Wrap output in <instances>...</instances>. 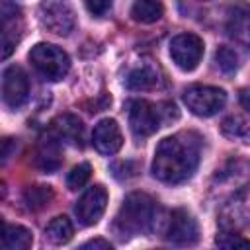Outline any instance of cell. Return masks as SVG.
<instances>
[{
    "mask_svg": "<svg viewBox=\"0 0 250 250\" xmlns=\"http://www.w3.org/2000/svg\"><path fill=\"white\" fill-rule=\"evenodd\" d=\"M201 139L195 133H176L158 143L152 158V176L164 184L189 180L199 164Z\"/></svg>",
    "mask_w": 250,
    "mask_h": 250,
    "instance_id": "1",
    "label": "cell"
},
{
    "mask_svg": "<svg viewBox=\"0 0 250 250\" xmlns=\"http://www.w3.org/2000/svg\"><path fill=\"white\" fill-rule=\"evenodd\" d=\"M158 219V203L143 191H133L123 199L115 215V230L119 232V236L148 234L156 229Z\"/></svg>",
    "mask_w": 250,
    "mask_h": 250,
    "instance_id": "2",
    "label": "cell"
},
{
    "mask_svg": "<svg viewBox=\"0 0 250 250\" xmlns=\"http://www.w3.org/2000/svg\"><path fill=\"white\" fill-rule=\"evenodd\" d=\"M176 117H178V109L170 102L150 104L146 100H137L131 104L129 109V127L137 139H146L154 135L162 123Z\"/></svg>",
    "mask_w": 250,
    "mask_h": 250,
    "instance_id": "3",
    "label": "cell"
},
{
    "mask_svg": "<svg viewBox=\"0 0 250 250\" xmlns=\"http://www.w3.org/2000/svg\"><path fill=\"white\" fill-rule=\"evenodd\" d=\"M29 62L37 70L39 76H43L49 82H57L66 76L70 68V59L68 55L51 43H37L29 51Z\"/></svg>",
    "mask_w": 250,
    "mask_h": 250,
    "instance_id": "4",
    "label": "cell"
},
{
    "mask_svg": "<svg viewBox=\"0 0 250 250\" xmlns=\"http://www.w3.org/2000/svg\"><path fill=\"white\" fill-rule=\"evenodd\" d=\"M184 104L193 115L211 117L225 107L227 94L215 86H191L184 92Z\"/></svg>",
    "mask_w": 250,
    "mask_h": 250,
    "instance_id": "5",
    "label": "cell"
},
{
    "mask_svg": "<svg viewBox=\"0 0 250 250\" xmlns=\"http://www.w3.org/2000/svg\"><path fill=\"white\" fill-rule=\"evenodd\" d=\"M164 238L174 246H193L199 240V227L188 209H174L164 223Z\"/></svg>",
    "mask_w": 250,
    "mask_h": 250,
    "instance_id": "6",
    "label": "cell"
},
{
    "mask_svg": "<svg viewBox=\"0 0 250 250\" xmlns=\"http://www.w3.org/2000/svg\"><path fill=\"white\" fill-rule=\"evenodd\" d=\"M203 39L195 33H178L170 41V57L176 62V66L186 72L197 68V64L203 59Z\"/></svg>",
    "mask_w": 250,
    "mask_h": 250,
    "instance_id": "7",
    "label": "cell"
},
{
    "mask_svg": "<svg viewBox=\"0 0 250 250\" xmlns=\"http://www.w3.org/2000/svg\"><path fill=\"white\" fill-rule=\"evenodd\" d=\"M41 25L55 35H68L74 29V12L64 2H43L39 6Z\"/></svg>",
    "mask_w": 250,
    "mask_h": 250,
    "instance_id": "8",
    "label": "cell"
},
{
    "mask_svg": "<svg viewBox=\"0 0 250 250\" xmlns=\"http://www.w3.org/2000/svg\"><path fill=\"white\" fill-rule=\"evenodd\" d=\"M250 223V186L238 189L221 209L219 225L223 230H232Z\"/></svg>",
    "mask_w": 250,
    "mask_h": 250,
    "instance_id": "9",
    "label": "cell"
},
{
    "mask_svg": "<svg viewBox=\"0 0 250 250\" xmlns=\"http://www.w3.org/2000/svg\"><path fill=\"white\" fill-rule=\"evenodd\" d=\"M29 96V80L21 66L12 64L2 74V100L8 107L18 109L27 102Z\"/></svg>",
    "mask_w": 250,
    "mask_h": 250,
    "instance_id": "10",
    "label": "cell"
},
{
    "mask_svg": "<svg viewBox=\"0 0 250 250\" xmlns=\"http://www.w3.org/2000/svg\"><path fill=\"white\" fill-rule=\"evenodd\" d=\"M105 205H107V191L102 184H96L92 188H88L82 197L76 201V207H74V213L78 217V221L86 227L90 225H96L104 211H105Z\"/></svg>",
    "mask_w": 250,
    "mask_h": 250,
    "instance_id": "11",
    "label": "cell"
},
{
    "mask_svg": "<svg viewBox=\"0 0 250 250\" xmlns=\"http://www.w3.org/2000/svg\"><path fill=\"white\" fill-rule=\"evenodd\" d=\"M92 141H94V146L98 152L102 154H115L121 145H123V135H121V129L117 125L115 119H100L94 127V133H92Z\"/></svg>",
    "mask_w": 250,
    "mask_h": 250,
    "instance_id": "12",
    "label": "cell"
},
{
    "mask_svg": "<svg viewBox=\"0 0 250 250\" xmlns=\"http://www.w3.org/2000/svg\"><path fill=\"white\" fill-rule=\"evenodd\" d=\"M82 123L78 117L66 113V115H61L59 119L53 121V135L59 139V141H66V143H72V145H78L80 146V141H82Z\"/></svg>",
    "mask_w": 250,
    "mask_h": 250,
    "instance_id": "13",
    "label": "cell"
},
{
    "mask_svg": "<svg viewBox=\"0 0 250 250\" xmlns=\"http://www.w3.org/2000/svg\"><path fill=\"white\" fill-rule=\"evenodd\" d=\"M33 236L31 230L21 225H4L2 230V250H31Z\"/></svg>",
    "mask_w": 250,
    "mask_h": 250,
    "instance_id": "14",
    "label": "cell"
},
{
    "mask_svg": "<svg viewBox=\"0 0 250 250\" xmlns=\"http://www.w3.org/2000/svg\"><path fill=\"white\" fill-rule=\"evenodd\" d=\"M37 164L47 170V172H53L59 168L61 164V150H59V139L49 133L47 137L41 139L39 143V150H37Z\"/></svg>",
    "mask_w": 250,
    "mask_h": 250,
    "instance_id": "15",
    "label": "cell"
},
{
    "mask_svg": "<svg viewBox=\"0 0 250 250\" xmlns=\"http://www.w3.org/2000/svg\"><path fill=\"white\" fill-rule=\"evenodd\" d=\"M127 88L131 90H150L158 84V72L150 64H143L139 68H133L125 78Z\"/></svg>",
    "mask_w": 250,
    "mask_h": 250,
    "instance_id": "16",
    "label": "cell"
},
{
    "mask_svg": "<svg viewBox=\"0 0 250 250\" xmlns=\"http://www.w3.org/2000/svg\"><path fill=\"white\" fill-rule=\"evenodd\" d=\"M45 234H47V238L53 244H66L72 238L74 229H72V223H70L68 217L59 215V217H55V219L49 221V225L45 229Z\"/></svg>",
    "mask_w": 250,
    "mask_h": 250,
    "instance_id": "17",
    "label": "cell"
},
{
    "mask_svg": "<svg viewBox=\"0 0 250 250\" xmlns=\"http://www.w3.org/2000/svg\"><path fill=\"white\" fill-rule=\"evenodd\" d=\"M164 8L160 2H152V0H141V2H135L133 8H131V16L135 21L139 23H152V21H158L160 16H162Z\"/></svg>",
    "mask_w": 250,
    "mask_h": 250,
    "instance_id": "18",
    "label": "cell"
},
{
    "mask_svg": "<svg viewBox=\"0 0 250 250\" xmlns=\"http://www.w3.org/2000/svg\"><path fill=\"white\" fill-rule=\"evenodd\" d=\"M229 33L236 41L250 47V10L234 12V16L229 21Z\"/></svg>",
    "mask_w": 250,
    "mask_h": 250,
    "instance_id": "19",
    "label": "cell"
},
{
    "mask_svg": "<svg viewBox=\"0 0 250 250\" xmlns=\"http://www.w3.org/2000/svg\"><path fill=\"white\" fill-rule=\"evenodd\" d=\"M223 133L230 139H238L244 143H250V121L240 117V115H230L223 121L221 125Z\"/></svg>",
    "mask_w": 250,
    "mask_h": 250,
    "instance_id": "20",
    "label": "cell"
},
{
    "mask_svg": "<svg viewBox=\"0 0 250 250\" xmlns=\"http://www.w3.org/2000/svg\"><path fill=\"white\" fill-rule=\"evenodd\" d=\"M23 199L29 209H41L53 199V189L49 186H31L23 191Z\"/></svg>",
    "mask_w": 250,
    "mask_h": 250,
    "instance_id": "21",
    "label": "cell"
},
{
    "mask_svg": "<svg viewBox=\"0 0 250 250\" xmlns=\"http://www.w3.org/2000/svg\"><path fill=\"white\" fill-rule=\"evenodd\" d=\"M217 246L219 250H250V240L232 230H221L217 236Z\"/></svg>",
    "mask_w": 250,
    "mask_h": 250,
    "instance_id": "22",
    "label": "cell"
},
{
    "mask_svg": "<svg viewBox=\"0 0 250 250\" xmlns=\"http://www.w3.org/2000/svg\"><path fill=\"white\" fill-rule=\"evenodd\" d=\"M215 62L225 74H232L238 68V55L230 47H219L215 53Z\"/></svg>",
    "mask_w": 250,
    "mask_h": 250,
    "instance_id": "23",
    "label": "cell"
},
{
    "mask_svg": "<svg viewBox=\"0 0 250 250\" xmlns=\"http://www.w3.org/2000/svg\"><path fill=\"white\" fill-rule=\"evenodd\" d=\"M90 174H92V168H90L88 162H82V164L74 166L68 172V176H66L68 189H80V188H84L88 184V180H90Z\"/></svg>",
    "mask_w": 250,
    "mask_h": 250,
    "instance_id": "24",
    "label": "cell"
},
{
    "mask_svg": "<svg viewBox=\"0 0 250 250\" xmlns=\"http://www.w3.org/2000/svg\"><path fill=\"white\" fill-rule=\"evenodd\" d=\"M78 250H113V246L105 238H92V240L84 242Z\"/></svg>",
    "mask_w": 250,
    "mask_h": 250,
    "instance_id": "25",
    "label": "cell"
},
{
    "mask_svg": "<svg viewBox=\"0 0 250 250\" xmlns=\"http://www.w3.org/2000/svg\"><path fill=\"white\" fill-rule=\"evenodd\" d=\"M86 10L94 16H105L111 10V2H86Z\"/></svg>",
    "mask_w": 250,
    "mask_h": 250,
    "instance_id": "26",
    "label": "cell"
},
{
    "mask_svg": "<svg viewBox=\"0 0 250 250\" xmlns=\"http://www.w3.org/2000/svg\"><path fill=\"white\" fill-rule=\"evenodd\" d=\"M240 104L250 111V90H240Z\"/></svg>",
    "mask_w": 250,
    "mask_h": 250,
    "instance_id": "27",
    "label": "cell"
}]
</instances>
